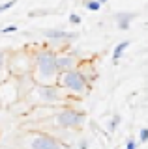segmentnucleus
Segmentation results:
<instances>
[{
	"instance_id": "f257e3e1",
	"label": "nucleus",
	"mask_w": 148,
	"mask_h": 149,
	"mask_svg": "<svg viewBox=\"0 0 148 149\" xmlns=\"http://www.w3.org/2000/svg\"><path fill=\"white\" fill-rule=\"evenodd\" d=\"M56 54L53 49H41L34 54L32 63V82L36 86H56L58 69H56Z\"/></svg>"
},
{
	"instance_id": "f03ea898",
	"label": "nucleus",
	"mask_w": 148,
	"mask_h": 149,
	"mask_svg": "<svg viewBox=\"0 0 148 149\" xmlns=\"http://www.w3.org/2000/svg\"><path fill=\"white\" fill-rule=\"evenodd\" d=\"M15 146L19 149H68L60 138L49 132H23L15 136Z\"/></svg>"
},
{
	"instance_id": "7ed1b4c3",
	"label": "nucleus",
	"mask_w": 148,
	"mask_h": 149,
	"mask_svg": "<svg viewBox=\"0 0 148 149\" xmlns=\"http://www.w3.org/2000/svg\"><path fill=\"white\" fill-rule=\"evenodd\" d=\"M56 86L62 88L68 95L71 97H86L92 90V86L82 78V74L77 71H68V73H60L58 74V80H56Z\"/></svg>"
},
{
	"instance_id": "20e7f679",
	"label": "nucleus",
	"mask_w": 148,
	"mask_h": 149,
	"mask_svg": "<svg viewBox=\"0 0 148 149\" xmlns=\"http://www.w3.org/2000/svg\"><path fill=\"white\" fill-rule=\"evenodd\" d=\"M86 114L82 110H77L73 106H62L53 114V123L60 129H68V130H77L85 125Z\"/></svg>"
},
{
	"instance_id": "39448f33",
	"label": "nucleus",
	"mask_w": 148,
	"mask_h": 149,
	"mask_svg": "<svg viewBox=\"0 0 148 149\" xmlns=\"http://www.w3.org/2000/svg\"><path fill=\"white\" fill-rule=\"evenodd\" d=\"M32 95H36V99L43 104H64L71 99V95H68L58 86H34Z\"/></svg>"
},
{
	"instance_id": "423d86ee",
	"label": "nucleus",
	"mask_w": 148,
	"mask_h": 149,
	"mask_svg": "<svg viewBox=\"0 0 148 149\" xmlns=\"http://www.w3.org/2000/svg\"><path fill=\"white\" fill-rule=\"evenodd\" d=\"M45 39H49L51 43L60 45V43H71L77 39V32H68L62 28H47V30L41 32Z\"/></svg>"
},
{
	"instance_id": "0eeeda50",
	"label": "nucleus",
	"mask_w": 148,
	"mask_h": 149,
	"mask_svg": "<svg viewBox=\"0 0 148 149\" xmlns=\"http://www.w3.org/2000/svg\"><path fill=\"white\" fill-rule=\"evenodd\" d=\"M79 63H81V60L73 52H58L56 54V69H58V73L75 71V69L79 67Z\"/></svg>"
},
{
	"instance_id": "6e6552de",
	"label": "nucleus",
	"mask_w": 148,
	"mask_h": 149,
	"mask_svg": "<svg viewBox=\"0 0 148 149\" xmlns=\"http://www.w3.org/2000/svg\"><path fill=\"white\" fill-rule=\"evenodd\" d=\"M77 71L82 74V78H85V80L88 82L90 86H94V82L99 78L98 67H96V63L92 62V60H85V62H81L79 67H77Z\"/></svg>"
},
{
	"instance_id": "1a4fd4ad",
	"label": "nucleus",
	"mask_w": 148,
	"mask_h": 149,
	"mask_svg": "<svg viewBox=\"0 0 148 149\" xmlns=\"http://www.w3.org/2000/svg\"><path fill=\"white\" fill-rule=\"evenodd\" d=\"M137 13H131V11H120L114 15V21H116V26L118 30H129V26H131V22L135 21Z\"/></svg>"
},
{
	"instance_id": "9d476101",
	"label": "nucleus",
	"mask_w": 148,
	"mask_h": 149,
	"mask_svg": "<svg viewBox=\"0 0 148 149\" xmlns=\"http://www.w3.org/2000/svg\"><path fill=\"white\" fill-rule=\"evenodd\" d=\"M10 78V52L0 50V84Z\"/></svg>"
},
{
	"instance_id": "9b49d317",
	"label": "nucleus",
	"mask_w": 148,
	"mask_h": 149,
	"mask_svg": "<svg viewBox=\"0 0 148 149\" xmlns=\"http://www.w3.org/2000/svg\"><path fill=\"white\" fill-rule=\"evenodd\" d=\"M129 45H131V43H129L128 39L120 41V43L116 45V49L113 50V62H114V63H118V60H120V58H122V56H124V52H126V49H128Z\"/></svg>"
},
{
	"instance_id": "f8f14e48",
	"label": "nucleus",
	"mask_w": 148,
	"mask_h": 149,
	"mask_svg": "<svg viewBox=\"0 0 148 149\" xmlns=\"http://www.w3.org/2000/svg\"><path fill=\"white\" fill-rule=\"evenodd\" d=\"M82 4H85V8L86 9H88V11H99V9H101V4L98 2V0H85V2H82Z\"/></svg>"
},
{
	"instance_id": "ddd939ff",
	"label": "nucleus",
	"mask_w": 148,
	"mask_h": 149,
	"mask_svg": "<svg viewBox=\"0 0 148 149\" xmlns=\"http://www.w3.org/2000/svg\"><path fill=\"white\" fill-rule=\"evenodd\" d=\"M118 125H120V116L116 114V116H113L111 121H109V132H114V130L118 129Z\"/></svg>"
},
{
	"instance_id": "4468645a",
	"label": "nucleus",
	"mask_w": 148,
	"mask_h": 149,
	"mask_svg": "<svg viewBox=\"0 0 148 149\" xmlns=\"http://www.w3.org/2000/svg\"><path fill=\"white\" fill-rule=\"evenodd\" d=\"M19 30L15 24H10V26H4L2 30H0V36H10V34H15V32Z\"/></svg>"
},
{
	"instance_id": "2eb2a0df",
	"label": "nucleus",
	"mask_w": 148,
	"mask_h": 149,
	"mask_svg": "<svg viewBox=\"0 0 148 149\" xmlns=\"http://www.w3.org/2000/svg\"><path fill=\"white\" fill-rule=\"evenodd\" d=\"M15 4H17V0H8V2L0 4V13H4V11H8V9H11Z\"/></svg>"
},
{
	"instance_id": "dca6fc26",
	"label": "nucleus",
	"mask_w": 148,
	"mask_h": 149,
	"mask_svg": "<svg viewBox=\"0 0 148 149\" xmlns=\"http://www.w3.org/2000/svg\"><path fill=\"white\" fill-rule=\"evenodd\" d=\"M139 142L141 143H146L148 142V127H142L141 132H139Z\"/></svg>"
},
{
	"instance_id": "f3484780",
	"label": "nucleus",
	"mask_w": 148,
	"mask_h": 149,
	"mask_svg": "<svg viewBox=\"0 0 148 149\" xmlns=\"http://www.w3.org/2000/svg\"><path fill=\"white\" fill-rule=\"evenodd\" d=\"M68 21H69V24H81L82 22V19H81V15H77V13H71V15L68 17Z\"/></svg>"
},
{
	"instance_id": "a211bd4d",
	"label": "nucleus",
	"mask_w": 148,
	"mask_h": 149,
	"mask_svg": "<svg viewBox=\"0 0 148 149\" xmlns=\"http://www.w3.org/2000/svg\"><path fill=\"white\" fill-rule=\"evenodd\" d=\"M126 149H137V140L135 138H128V142H126Z\"/></svg>"
},
{
	"instance_id": "6ab92c4d",
	"label": "nucleus",
	"mask_w": 148,
	"mask_h": 149,
	"mask_svg": "<svg viewBox=\"0 0 148 149\" xmlns=\"http://www.w3.org/2000/svg\"><path fill=\"white\" fill-rule=\"evenodd\" d=\"M45 13H49L47 9H34V11L28 13V17H41V15H45Z\"/></svg>"
},
{
	"instance_id": "aec40b11",
	"label": "nucleus",
	"mask_w": 148,
	"mask_h": 149,
	"mask_svg": "<svg viewBox=\"0 0 148 149\" xmlns=\"http://www.w3.org/2000/svg\"><path fill=\"white\" fill-rule=\"evenodd\" d=\"M88 147H90V142L86 138H81L79 140V149H88Z\"/></svg>"
},
{
	"instance_id": "412c9836",
	"label": "nucleus",
	"mask_w": 148,
	"mask_h": 149,
	"mask_svg": "<svg viewBox=\"0 0 148 149\" xmlns=\"http://www.w3.org/2000/svg\"><path fill=\"white\" fill-rule=\"evenodd\" d=\"M98 2L101 4V6H103V4H105V2H109V0H98Z\"/></svg>"
},
{
	"instance_id": "4be33fe9",
	"label": "nucleus",
	"mask_w": 148,
	"mask_h": 149,
	"mask_svg": "<svg viewBox=\"0 0 148 149\" xmlns=\"http://www.w3.org/2000/svg\"><path fill=\"white\" fill-rule=\"evenodd\" d=\"M0 149H11V147H0Z\"/></svg>"
}]
</instances>
